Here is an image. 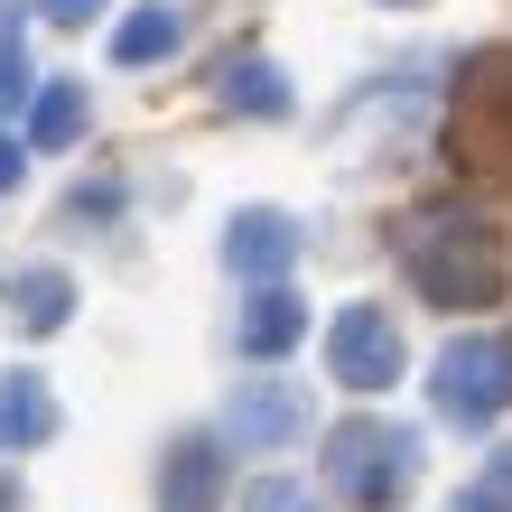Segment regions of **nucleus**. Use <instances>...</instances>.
Listing matches in <instances>:
<instances>
[{
    "mask_svg": "<svg viewBox=\"0 0 512 512\" xmlns=\"http://www.w3.org/2000/svg\"><path fill=\"white\" fill-rule=\"evenodd\" d=\"M401 270L419 280L429 308H494L512 261H503V233L475 224L466 205H429V215L401 224Z\"/></svg>",
    "mask_w": 512,
    "mask_h": 512,
    "instance_id": "obj_1",
    "label": "nucleus"
},
{
    "mask_svg": "<svg viewBox=\"0 0 512 512\" xmlns=\"http://www.w3.org/2000/svg\"><path fill=\"white\" fill-rule=\"evenodd\" d=\"M419 475V429L401 419H345V429H326V485L354 494V503H401Z\"/></svg>",
    "mask_w": 512,
    "mask_h": 512,
    "instance_id": "obj_2",
    "label": "nucleus"
},
{
    "mask_svg": "<svg viewBox=\"0 0 512 512\" xmlns=\"http://www.w3.org/2000/svg\"><path fill=\"white\" fill-rule=\"evenodd\" d=\"M429 401H438V419H457V429H494L503 401H512V345L503 336H457L429 364Z\"/></svg>",
    "mask_w": 512,
    "mask_h": 512,
    "instance_id": "obj_3",
    "label": "nucleus"
},
{
    "mask_svg": "<svg viewBox=\"0 0 512 512\" xmlns=\"http://www.w3.org/2000/svg\"><path fill=\"white\" fill-rule=\"evenodd\" d=\"M326 373L345 391H364V401L401 382V326H391V308H373V298L336 308V326H326Z\"/></svg>",
    "mask_w": 512,
    "mask_h": 512,
    "instance_id": "obj_4",
    "label": "nucleus"
},
{
    "mask_svg": "<svg viewBox=\"0 0 512 512\" xmlns=\"http://www.w3.org/2000/svg\"><path fill=\"white\" fill-rule=\"evenodd\" d=\"M308 391L298 382H243L224 401V438L243 447V457H270V447H289V438H308Z\"/></svg>",
    "mask_w": 512,
    "mask_h": 512,
    "instance_id": "obj_5",
    "label": "nucleus"
},
{
    "mask_svg": "<svg viewBox=\"0 0 512 512\" xmlns=\"http://www.w3.org/2000/svg\"><path fill=\"white\" fill-rule=\"evenodd\" d=\"M224 261L243 270V280H280V270L298 261V224L280 215V205H252V215H233V243Z\"/></svg>",
    "mask_w": 512,
    "mask_h": 512,
    "instance_id": "obj_6",
    "label": "nucleus"
},
{
    "mask_svg": "<svg viewBox=\"0 0 512 512\" xmlns=\"http://www.w3.org/2000/svg\"><path fill=\"white\" fill-rule=\"evenodd\" d=\"M224 494V457H215V438H177L168 447V466H159V503L168 512H215Z\"/></svg>",
    "mask_w": 512,
    "mask_h": 512,
    "instance_id": "obj_7",
    "label": "nucleus"
},
{
    "mask_svg": "<svg viewBox=\"0 0 512 512\" xmlns=\"http://www.w3.org/2000/svg\"><path fill=\"white\" fill-rule=\"evenodd\" d=\"M298 336H308V298H289L280 280H261V298L243 308V354H252V364H270V354H289Z\"/></svg>",
    "mask_w": 512,
    "mask_h": 512,
    "instance_id": "obj_8",
    "label": "nucleus"
},
{
    "mask_svg": "<svg viewBox=\"0 0 512 512\" xmlns=\"http://www.w3.org/2000/svg\"><path fill=\"white\" fill-rule=\"evenodd\" d=\"M47 438H56V391L38 373H10L0 382V457L10 447H47Z\"/></svg>",
    "mask_w": 512,
    "mask_h": 512,
    "instance_id": "obj_9",
    "label": "nucleus"
},
{
    "mask_svg": "<svg viewBox=\"0 0 512 512\" xmlns=\"http://www.w3.org/2000/svg\"><path fill=\"white\" fill-rule=\"evenodd\" d=\"M215 103L224 112H252V122H280V112H289V84H280L270 56H233V66L215 75Z\"/></svg>",
    "mask_w": 512,
    "mask_h": 512,
    "instance_id": "obj_10",
    "label": "nucleus"
},
{
    "mask_svg": "<svg viewBox=\"0 0 512 512\" xmlns=\"http://www.w3.org/2000/svg\"><path fill=\"white\" fill-rule=\"evenodd\" d=\"M10 317L28 326V336H56V326H66L75 317V280H66V270H19V280H10Z\"/></svg>",
    "mask_w": 512,
    "mask_h": 512,
    "instance_id": "obj_11",
    "label": "nucleus"
},
{
    "mask_svg": "<svg viewBox=\"0 0 512 512\" xmlns=\"http://www.w3.org/2000/svg\"><path fill=\"white\" fill-rule=\"evenodd\" d=\"M84 112H94V84H47V94L28 103V149L56 159L66 140H84Z\"/></svg>",
    "mask_w": 512,
    "mask_h": 512,
    "instance_id": "obj_12",
    "label": "nucleus"
},
{
    "mask_svg": "<svg viewBox=\"0 0 512 512\" xmlns=\"http://www.w3.org/2000/svg\"><path fill=\"white\" fill-rule=\"evenodd\" d=\"M177 47V10H131L122 28H112V66H149V56Z\"/></svg>",
    "mask_w": 512,
    "mask_h": 512,
    "instance_id": "obj_13",
    "label": "nucleus"
},
{
    "mask_svg": "<svg viewBox=\"0 0 512 512\" xmlns=\"http://www.w3.org/2000/svg\"><path fill=\"white\" fill-rule=\"evenodd\" d=\"M38 84H28V47H19V19L0 10V112H19Z\"/></svg>",
    "mask_w": 512,
    "mask_h": 512,
    "instance_id": "obj_14",
    "label": "nucleus"
},
{
    "mask_svg": "<svg viewBox=\"0 0 512 512\" xmlns=\"http://www.w3.org/2000/svg\"><path fill=\"white\" fill-rule=\"evenodd\" d=\"M243 512H317V494L289 475H261V485H243Z\"/></svg>",
    "mask_w": 512,
    "mask_h": 512,
    "instance_id": "obj_15",
    "label": "nucleus"
},
{
    "mask_svg": "<svg viewBox=\"0 0 512 512\" xmlns=\"http://www.w3.org/2000/svg\"><path fill=\"white\" fill-rule=\"evenodd\" d=\"M447 512H512V494L494 485V475H475V485H466L457 503H447Z\"/></svg>",
    "mask_w": 512,
    "mask_h": 512,
    "instance_id": "obj_16",
    "label": "nucleus"
},
{
    "mask_svg": "<svg viewBox=\"0 0 512 512\" xmlns=\"http://www.w3.org/2000/svg\"><path fill=\"white\" fill-rule=\"evenodd\" d=\"M38 10H47V19H94L103 0H38Z\"/></svg>",
    "mask_w": 512,
    "mask_h": 512,
    "instance_id": "obj_17",
    "label": "nucleus"
},
{
    "mask_svg": "<svg viewBox=\"0 0 512 512\" xmlns=\"http://www.w3.org/2000/svg\"><path fill=\"white\" fill-rule=\"evenodd\" d=\"M19 168H28V159H19V140L0 131V187H19Z\"/></svg>",
    "mask_w": 512,
    "mask_h": 512,
    "instance_id": "obj_18",
    "label": "nucleus"
},
{
    "mask_svg": "<svg viewBox=\"0 0 512 512\" xmlns=\"http://www.w3.org/2000/svg\"><path fill=\"white\" fill-rule=\"evenodd\" d=\"M485 475H494V485H503V494H512V447H503V457H494V466H485Z\"/></svg>",
    "mask_w": 512,
    "mask_h": 512,
    "instance_id": "obj_19",
    "label": "nucleus"
}]
</instances>
